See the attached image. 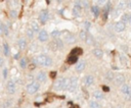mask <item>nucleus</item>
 I'll return each instance as SVG.
<instances>
[{
    "label": "nucleus",
    "mask_w": 131,
    "mask_h": 108,
    "mask_svg": "<svg viewBox=\"0 0 131 108\" xmlns=\"http://www.w3.org/2000/svg\"><path fill=\"white\" fill-rule=\"evenodd\" d=\"M34 62L36 64L41 65V66H44V67H48V66H51L52 65V59L49 56L44 55V54H40L39 56H37L34 59Z\"/></svg>",
    "instance_id": "obj_1"
},
{
    "label": "nucleus",
    "mask_w": 131,
    "mask_h": 108,
    "mask_svg": "<svg viewBox=\"0 0 131 108\" xmlns=\"http://www.w3.org/2000/svg\"><path fill=\"white\" fill-rule=\"evenodd\" d=\"M39 88H40V83H38V82H32V83H30L27 86V92H28V94L33 95V94H36L38 92Z\"/></svg>",
    "instance_id": "obj_2"
},
{
    "label": "nucleus",
    "mask_w": 131,
    "mask_h": 108,
    "mask_svg": "<svg viewBox=\"0 0 131 108\" xmlns=\"http://www.w3.org/2000/svg\"><path fill=\"white\" fill-rule=\"evenodd\" d=\"M6 90H7V93L10 94V95H13L15 93L16 86H15V83L12 79H10V80L7 82V84H6Z\"/></svg>",
    "instance_id": "obj_3"
},
{
    "label": "nucleus",
    "mask_w": 131,
    "mask_h": 108,
    "mask_svg": "<svg viewBox=\"0 0 131 108\" xmlns=\"http://www.w3.org/2000/svg\"><path fill=\"white\" fill-rule=\"evenodd\" d=\"M77 86H78V78L77 77H71L70 78V86L68 88V91L69 92H74L76 89H77Z\"/></svg>",
    "instance_id": "obj_4"
},
{
    "label": "nucleus",
    "mask_w": 131,
    "mask_h": 108,
    "mask_svg": "<svg viewBox=\"0 0 131 108\" xmlns=\"http://www.w3.org/2000/svg\"><path fill=\"white\" fill-rule=\"evenodd\" d=\"M121 93L122 94H124L125 96H126V98H129V97H131V87L130 86H128V85H123L122 87H121Z\"/></svg>",
    "instance_id": "obj_5"
},
{
    "label": "nucleus",
    "mask_w": 131,
    "mask_h": 108,
    "mask_svg": "<svg viewBox=\"0 0 131 108\" xmlns=\"http://www.w3.org/2000/svg\"><path fill=\"white\" fill-rule=\"evenodd\" d=\"M49 18V14H48V11L47 10H42L39 14V20L41 21V23H45Z\"/></svg>",
    "instance_id": "obj_6"
},
{
    "label": "nucleus",
    "mask_w": 131,
    "mask_h": 108,
    "mask_svg": "<svg viewBox=\"0 0 131 108\" xmlns=\"http://www.w3.org/2000/svg\"><path fill=\"white\" fill-rule=\"evenodd\" d=\"M38 39L41 42H46L48 40V33L45 30H41L38 34Z\"/></svg>",
    "instance_id": "obj_7"
},
{
    "label": "nucleus",
    "mask_w": 131,
    "mask_h": 108,
    "mask_svg": "<svg viewBox=\"0 0 131 108\" xmlns=\"http://www.w3.org/2000/svg\"><path fill=\"white\" fill-rule=\"evenodd\" d=\"M63 84H64V77H59L54 84V89L57 91L63 90Z\"/></svg>",
    "instance_id": "obj_8"
},
{
    "label": "nucleus",
    "mask_w": 131,
    "mask_h": 108,
    "mask_svg": "<svg viewBox=\"0 0 131 108\" xmlns=\"http://www.w3.org/2000/svg\"><path fill=\"white\" fill-rule=\"evenodd\" d=\"M36 78H37V82L38 83H45L46 79H47V75L44 71H39L36 75Z\"/></svg>",
    "instance_id": "obj_9"
},
{
    "label": "nucleus",
    "mask_w": 131,
    "mask_h": 108,
    "mask_svg": "<svg viewBox=\"0 0 131 108\" xmlns=\"http://www.w3.org/2000/svg\"><path fill=\"white\" fill-rule=\"evenodd\" d=\"M115 80V84L118 85V86H123V84L125 83V76L123 74H117L114 78Z\"/></svg>",
    "instance_id": "obj_10"
},
{
    "label": "nucleus",
    "mask_w": 131,
    "mask_h": 108,
    "mask_svg": "<svg viewBox=\"0 0 131 108\" xmlns=\"http://www.w3.org/2000/svg\"><path fill=\"white\" fill-rule=\"evenodd\" d=\"M114 29H115V31H116V32H118V33L123 32V31L125 30V23H124V22H122V21H118V22H116V23H115Z\"/></svg>",
    "instance_id": "obj_11"
},
{
    "label": "nucleus",
    "mask_w": 131,
    "mask_h": 108,
    "mask_svg": "<svg viewBox=\"0 0 131 108\" xmlns=\"http://www.w3.org/2000/svg\"><path fill=\"white\" fill-rule=\"evenodd\" d=\"M27 45H28V43H27V40H26V39H24V38L18 39V41H17V46H18L19 50H25V49L27 48Z\"/></svg>",
    "instance_id": "obj_12"
},
{
    "label": "nucleus",
    "mask_w": 131,
    "mask_h": 108,
    "mask_svg": "<svg viewBox=\"0 0 131 108\" xmlns=\"http://www.w3.org/2000/svg\"><path fill=\"white\" fill-rule=\"evenodd\" d=\"M93 82H94V78H93V76L91 75V74H88V75H86V77H85V79H84V83H85V85L88 87V86H91L92 84H93Z\"/></svg>",
    "instance_id": "obj_13"
},
{
    "label": "nucleus",
    "mask_w": 131,
    "mask_h": 108,
    "mask_svg": "<svg viewBox=\"0 0 131 108\" xmlns=\"http://www.w3.org/2000/svg\"><path fill=\"white\" fill-rule=\"evenodd\" d=\"M75 36L74 35H72V34H68L67 36H64V41L68 43V44H72V43H74L75 42Z\"/></svg>",
    "instance_id": "obj_14"
},
{
    "label": "nucleus",
    "mask_w": 131,
    "mask_h": 108,
    "mask_svg": "<svg viewBox=\"0 0 131 108\" xmlns=\"http://www.w3.org/2000/svg\"><path fill=\"white\" fill-rule=\"evenodd\" d=\"M92 53H93V55H94L96 58H98V59H100V58L102 57V55H103L102 50H100V49H98V48L93 49V50H92Z\"/></svg>",
    "instance_id": "obj_15"
},
{
    "label": "nucleus",
    "mask_w": 131,
    "mask_h": 108,
    "mask_svg": "<svg viewBox=\"0 0 131 108\" xmlns=\"http://www.w3.org/2000/svg\"><path fill=\"white\" fill-rule=\"evenodd\" d=\"M84 68H85V62H84V61H79V62H77V64H76V70H77L78 72L83 71Z\"/></svg>",
    "instance_id": "obj_16"
},
{
    "label": "nucleus",
    "mask_w": 131,
    "mask_h": 108,
    "mask_svg": "<svg viewBox=\"0 0 131 108\" xmlns=\"http://www.w3.org/2000/svg\"><path fill=\"white\" fill-rule=\"evenodd\" d=\"M77 60H78V56L70 55V56L68 57V59H67V62H68L69 64H74V63L77 62Z\"/></svg>",
    "instance_id": "obj_17"
},
{
    "label": "nucleus",
    "mask_w": 131,
    "mask_h": 108,
    "mask_svg": "<svg viewBox=\"0 0 131 108\" xmlns=\"http://www.w3.org/2000/svg\"><path fill=\"white\" fill-rule=\"evenodd\" d=\"M81 9H82V7L80 5H75L74 6V9H73V14L75 16H79L80 13H81Z\"/></svg>",
    "instance_id": "obj_18"
},
{
    "label": "nucleus",
    "mask_w": 131,
    "mask_h": 108,
    "mask_svg": "<svg viewBox=\"0 0 131 108\" xmlns=\"http://www.w3.org/2000/svg\"><path fill=\"white\" fill-rule=\"evenodd\" d=\"M91 12L94 14V16H95V17H97V16L99 15V13H100L99 7H98V6H96V5L92 6V7H91Z\"/></svg>",
    "instance_id": "obj_19"
},
{
    "label": "nucleus",
    "mask_w": 131,
    "mask_h": 108,
    "mask_svg": "<svg viewBox=\"0 0 131 108\" xmlns=\"http://www.w3.org/2000/svg\"><path fill=\"white\" fill-rule=\"evenodd\" d=\"M83 53V50L81 49V48H74L72 51H71V55H75V56H78V55H80V54H82Z\"/></svg>",
    "instance_id": "obj_20"
},
{
    "label": "nucleus",
    "mask_w": 131,
    "mask_h": 108,
    "mask_svg": "<svg viewBox=\"0 0 131 108\" xmlns=\"http://www.w3.org/2000/svg\"><path fill=\"white\" fill-rule=\"evenodd\" d=\"M3 54H4V56H8L9 55V46H8L7 42L3 43Z\"/></svg>",
    "instance_id": "obj_21"
},
{
    "label": "nucleus",
    "mask_w": 131,
    "mask_h": 108,
    "mask_svg": "<svg viewBox=\"0 0 131 108\" xmlns=\"http://www.w3.org/2000/svg\"><path fill=\"white\" fill-rule=\"evenodd\" d=\"M53 42H54V44L56 46V49H61L63 47V43H62V41L60 39H55Z\"/></svg>",
    "instance_id": "obj_22"
},
{
    "label": "nucleus",
    "mask_w": 131,
    "mask_h": 108,
    "mask_svg": "<svg viewBox=\"0 0 131 108\" xmlns=\"http://www.w3.org/2000/svg\"><path fill=\"white\" fill-rule=\"evenodd\" d=\"M93 96H94V98L97 99V100H100V99L103 98V94H102L100 91H95V92L93 93Z\"/></svg>",
    "instance_id": "obj_23"
},
{
    "label": "nucleus",
    "mask_w": 131,
    "mask_h": 108,
    "mask_svg": "<svg viewBox=\"0 0 131 108\" xmlns=\"http://www.w3.org/2000/svg\"><path fill=\"white\" fill-rule=\"evenodd\" d=\"M31 30H32L34 33H36V32H40V31H39V24H38L36 21H33V22H32Z\"/></svg>",
    "instance_id": "obj_24"
},
{
    "label": "nucleus",
    "mask_w": 131,
    "mask_h": 108,
    "mask_svg": "<svg viewBox=\"0 0 131 108\" xmlns=\"http://www.w3.org/2000/svg\"><path fill=\"white\" fill-rule=\"evenodd\" d=\"M27 64H28V60H27V58H20V60H19V65H20V67L21 68H26L27 67Z\"/></svg>",
    "instance_id": "obj_25"
},
{
    "label": "nucleus",
    "mask_w": 131,
    "mask_h": 108,
    "mask_svg": "<svg viewBox=\"0 0 131 108\" xmlns=\"http://www.w3.org/2000/svg\"><path fill=\"white\" fill-rule=\"evenodd\" d=\"M129 20H130V15L129 14H127V13H124L123 15H122V22H124V23H126V22H129Z\"/></svg>",
    "instance_id": "obj_26"
},
{
    "label": "nucleus",
    "mask_w": 131,
    "mask_h": 108,
    "mask_svg": "<svg viewBox=\"0 0 131 108\" xmlns=\"http://www.w3.org/2000/svg\"><path fill=\"white\" fill-rule=\"evenodd\" d=\"M11 104H12V101H11V99H7V100H6V101L3 103L2 107H3V108H10Z\"/></svg>",
    "instance_id": "obj_27"
},
{
    "label": "nucleus",
    "mask_w": 131,
    "mask_h": 108,
    "mask_svg": "<svg viewBox=\"0 0 131 108\" xmlns=\"http://www.w3.org/2000/svg\"><path fill=\"white\" fill-rule=\"evenodd\" d=\"M105 78H106L107 80H113V79L115 78V75H114V73H113L112 71H108V72H106V74H105Z\"/></svg>",
    "instance_id": "obj_28"
},
{
    "label": "nucleus",
    "mask_w": 131,
    "mask_h": 108,
    "mask_svg": "<svg viewBox=\"0 0 131 108\" xmlns=\"http://www.w3.org/2000/svg\"><path fill=\"white\" fill-rule=\"evenodd\" d=\"M89 106H90V108H100V105H99L96 101H91V102H89Z\"/></svg>",
    "instance_id": "obj_29"
},
{
    "label": "nucleus",
    "mask_w": 131,
    "mask_h": 108,
    "mask_svg": "<svg viewBox=\"0 0 131 108\" xmlns=\"http://www.w3.org/2000/svg\"><path fill=\"white\" fill-rule=\"evenodd\" d=\"M60 34H61V33H60L59 31H56V30H55V31H53V32L51 33V36H52L53 38H55V39H59Z\"/></svg>",
    "instance_id": "obj_30"
},
{
    "label": "nucleus",
    "mask_w": 131,
    "mask_h": 108,
    "mask_svg": "<svg viewBox=\"0 0 131 108\" xmlns=\"http://www.w3.org/2000/svg\"><path fill=\"white\" fill-rule=\"evenodd\" d=\"M85 42H86V44H88V45L93 44V37L90 36V35H88L87 38H86V40H85Z\"/></svg>",
    "instance_id": "obj_31"
},
{
    "label": "nucleus",
    "mask_w": 131,
    "mask_h": 108,
    "mask_svg": "<svg viewBox=\"0 0 131 108\" xmlns=\"http://www.w3.org/2000/svg\"><path fill=\"white\" fill-rule=\"evenodd\" d=\"M9 35V30H8V26L6 25V24H4V26H3V36H8Z\"/></svg>",
    "instance_id": "obj_32"
},
{
    "label": "nucleus",
    "mask_w": 131,
    "mask_h": 108,
    "mask_svg": "<svg viewBox=\"0 0 131 108\" xmlns=\"http://www.w3.org/2000/svg\"><path fill=\"white\" fill-rule=\"evenodd\" d=\"M87 36H88V35L86 34V31H81V32H80V38H81L82 40L85 41L86 38H87Z\"/></svg>",
    "instance_id": "obj_33"
},
{
    "label": "nucleus",
    "mask_w": 131,
    "mask_h": 108,
    "mask_svg": "<svg viewBox=\"0 0 131 108\" xmlns=\"http://www.w3.org/2000/svg\"><path fill=\"white\" fill-rule=\"evenodd\" d=\"M69 86H70V78H64V84H63V90H68V88H69Z\"/></svg>",
    "instance_id": "obj_34"
},
{
    "label": "nucleus",
    "mask_w": 131,
    "mask_h": 108,
    "mask_svg": "<svg viewBox=\"0 0 131 108\" xmlns=\"http://www.w3.org/2000/svg\"><path fill=\"white\" fill-rule=\"evenodd\" d=\"M27 36H28V38L32 39V38L34 37V32H33L31 29H28V30H27Z\"/></svg>",
    "instance_id": "obj_35"
},
{
    "label": "nucleus",
    "mask_w": 131,
    "mask_h": 108,
    "mask_svg": "<svg viewBox=\"0 0 131 108\" xmlns=\"http://www.w3.org/2000/svg\"><path fill=\"white\" fill-rule=\"evenodd\" d=\"M128 5V2L126 1H120L119 2V8H125Z\"/></svg>",
    "instance_id": "obj_36"
},
{
    "label": "nucleus",
    "mask_w": 131,
    "mask_h": 108,
    "mask_svg": "<svg viewBox=\"0 0 131 108\" xmlns=\"http://www.w3.org/2000/svg\"><path fill=\"white\" fill-rule=\"evenodd\" d=\"M7 72H8L7 68H6V67H4V68H3V71H2V76H3V78H4V79L7 77Z\"/></svg>",
    "instance_id": "obj_37"
},
{
    "label": "nucleus",
    "mask_w": 131,
    "mask_h": 108,
    "mask_svg": "<svg viewBox=\"0 0 131 108\" xmlns=\"http://www.w3.org/2000/svg\"><path fill=\"white\" fill-rule=\"evenodd\" d=\"M16 10H14V9H12V10H10V15L12 16V18H14V17H16Z\"/></svg>",
    "instance_id": "obj_38"
},
{
    "label": "nucleus",
    "mask_w": 131,
    "mask_h": 108,
    "mask_svg": "<svg viewBox=\"0 0 131 108\" xmlns=\"http://www.w3.org/2000/svg\"><path fill=\"white\" fill-rule=\"evenodd\" d=\"M3 26H4V23L0 21V36H3Z\"/></svg>",
    "instance_id": "obj_39"
},
{
    "label": "nucleus",
    "mask_w": 131,
    "mask_h": 108,
    "mask_svg": "<svg viewBox=\"0 0 131 108\" xmlns=\"http://www.w3.org/2000/svg\"><path fill=\"white\" fill-rule=\"evenodd\" d=\"M84 25H85V29H86V30H89V29H90V22L86 21V22L84 23Z\"/></svg>",
    "instance_id": "obj_40"
},
{
    "label": "nucleus",
    "mask_w": 131,
    "mask_h": 108,
    "mask_svg": "<svg viewBox=\"0 0 131 108\" xmlns=\"http://www.w3.org/2000/svg\"><path fill=\"white\" fill-rule=\"evenodd\" d=\"M120 60H121V62H122V63H123V62H124V63H126V58H125L124 56H122V55H120Z\"/></svg>",
    "instance_id": "obj_41"
},
{
    "label": "nucleus",
    "mask_w": 131,
    "mask_h": 108,
    "mask_svg": "<svg viewBox=\"0 0 131 108\" xmlns=\"http://www.w3.org/2000/svg\"><path fill=\"white\" fill-rule=\"evenodd\" d=\"M102 90H103L104 92H108V91H110L108 87H105V86H103V87H102Z\"/></svg>",
    "instance_id": "obj_42"
},
{
    "label": "nucleus",
    "mask_w": 131,
    "mask_h": 108,
    "mask_svg": "<svg viewBox=\"0 0 131 108\" xmlns=\"http://www.w3.org/2000/svg\"><path fill=\"white\" fill-rule=\"evenodd\" d=\"M3 63H4V59L0 56V66H2V65H3Z\"/></svg>",
    "instance_id": "obj_43"
},
{
    "label": "nucleus",
    "mask_w": 131,
    "mask_h": 108,
    "mask_svg": "<svg viewBox=\"0 0 131 108\" xmlns=\"http://www.w3.org/2000/svg\"><path fill=\"white\" fill-rule=\"evenodd\" d=\"M55 76V72L53 71V72H51V77H54Z\"/></svg>",
    "instance_id": "obj_44"
},
{
    "label": "nucleus",
    "mask_w": 131,
    "mask_h": 108,
    "mask_svg": "<svg viewBox=\"0 0 131 108\" xmlns=\"http://www.w3.org/2000/svg\"><path fill=\"white\" fill-rule=\"evenodd\" d=\"M128 6L131 8V1H130V2H128Z\"/></svg>",
    "instance_id": "obj_45"
},
{
    "label": "nucleus",
    "mask_w": 131,
    "mask_h": 108,
    "mask_svg": "<svg viewBox=\"0 0 131 108\" xmlns=\"http://www.w3.org/2000/svg\"><path fill=\"white\" fill-rule=\"evenodd\" d=\"M71 108H78V107H77V106H72Z\"/></svg>",
    "instance_id": "obj_46"
},
{
    "label": "nucleus",
    "mask_w": 131,
    "mask_h": 108,
    "mask_svg": "<svg viewBox=\"0 0 131 108\" xmlns=\"http://www.w3.org/2000/svg\"><path fill=\"white\" fill-rule=\"evenodd\" d=\"M129 22L131 23V15H130V20H129Z\"/></svg>",
    "instance_id": "obj_47"
},
{
    "label": "nucleus",
    "mask_w": 131,
    "mask_h": 108,
    "mask_svg": "<svg viewBox=\"0 0 131 108\" xmlns=\"http://www.w3.org/2000/svg\"><path fill=\"white\" fill-rule=\"evenodd\" d=\"M117 108H122V107H117Z\"/></svg>",
    "instance_id": "obj_48"
}]
</instances>
